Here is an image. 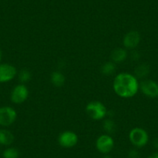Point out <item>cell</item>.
I'll return each mask as SVG.
<instances>
[{
    "mask_svg": "<svg viewBox=\"0 0 158 158\" xmlns=\"http://www.w3.org/2000/svg\"><path fill=\"white\" fill-rule=\"evenodd\" d=\"M129 139L133 146L136 147H143L148 143L149 136L144 129L135 127L130 130Z\"/></svg>",
    "mask_w": 158,
    "mask_h": 158,
    "instance_id": "cell-3",
    "label": "cell"
},
{
    "mask_svg": "<svg viewBox=\"0 0 158 158\" xmlns=\"http://www.w3.org/2000/svg\"><path fill=\"white\" fill-rule=\"evenodd\" d=\"M85 111L88 115L94 120L102 119L107 115V109L103 103L98 101H93L88 103Z\"/></svg>",
    "mask_w": 158,
    "mask_h": 158,
    "instance_id": "cell-2",
    "label": "cell"
},
{
    "mask_svg": "<svg viewBox=\"0 0 158 158\" xmlns=\"http://www.w3.org/2000/svg\"><path fill=\"white\" fill-rule=\"evenodd\" d=\"M115 64L112 61L105 63L101 67V72L105 75H111L115 71Z\"/></svg>",
    "mask_w": 158,
    "mask_h": 158,
    "instance_id": "cell-15",
    "label": "cell"
},
{
    "mask_svg": "<svg viewBox=\"0 0 158 158\" xmlns=\"http://www.w3.org/2000/svg\"><path fill=\"white\" fill-rule=\"evenodd\" d=\"M139 89L142 93L147 97L151 98L158 97V83L153 80L146 79L142 81L139 84Z\"/></svg>",
    "mask_w": 158,
    "mask_h": 158,
    "instance_id": "cell-6",
    "label": "cell"
},
{
    "mask_svg": "<svg viewBox=\"0 0 158 158\" xmlns=\"http://www.w3.org/2000/svg\"><path fill=\"white\" fill-rule=\"evenodd\" d=\"M140 34L136 30H131L125 35L123 38V45L127 49L134 50L140 42Z\"/></svg>",
    "mask_w": 158,
    "mask_h": 158,
    "instance_id": "cell-10",
    "label": "cell"
},
{
    "mask_svg": "<svg viewBox=\"0 0 158 158\" xmlns=\"http://www.w3.org/2000/svg\"><path fill=\"white\" fill-rule=\"evenodd\" d=\"M17 113L13 108L3 106L0 108V126L9 127L16 121Z\"/></svg>",
    "mask_w": 158,
    "mask_h": 158,
    "instance_id": "cell-4",
    "label": "cell"
},
{
    "mask_svg": "<svg viewBox=\"0 0 158 158\" xmlns=\"http://www.w3.org/2000/svg\"><path fill=\"white\" fill-rule=\"evenodd\" d=\"M140 57V54L139 53V51H136V50H132L131 52V58L133 60H136Z\"/></svg>",
    "mask_w": 158,
    "mask_h": 158,
    "instance_id": "cell-20",
    "label": "cell"
},
{
    "mask_svg": "<svg viewBox=\"0 0 158 158\" xmlns=\"http://www.w3.org/2000/svg\"><path fill=\"white\" fill-rule=\"evenodd\" d=\"M139 153L136 150H131L128 153V158H139Z\"/></svg>",
    "mask_w": 158,
    "mask_h": 158,
    "instance_id": "cell-19",
    "label": "cell"
},
{
    "mask_svg": "<svg viewBox=\"0 0 158 158\" xmlns=\"http://www.w3.org/2000/svg\"><path fill=\"white\" fill-rule=\"evenodd\" d=\"M139 89L138 79L133 74L120 73L113 81V89L117 95L125 98H132L136 95Z\"/></svg>",
    "mask_w": 158,
    "mask_h": 158,
    "instance_id": "cell-1",
    "label": "cell"
},
{
    "mask_svg": "<svg viewBox=\"0 0 158 158\" xmlns=\"http://www.w3.org/2000/svg\"><path fill=\"white\" fill-rule=\"evenodd\" d=\"M51 81L55 87H61L65 83V77L60 71H54L51 75Z\"/></svg>",
    "mask_w": 158,
    "mask_h": 158,
    "instance_id": "cell-13",
    "label": "cell"
},
{
    "mask_svg": "<svg viewBox=\"0 0 158 158\" xmlns=\"http://www.w3.org/2000/svg\"><path fill=\"white\" fill-rule=\"evenodd\" d=\"M78 142V136L72 131H64L58 136V143L62 147L71 148Z\"/></svg>",
    "mask_w": 158,
    "mask_h": 158,
    "instance_id": "cell-7",
    "label": "cell"
},
{
    "mask_svg": "<svg viewBox=\"0 0 158 158\" xmlns=\"http://www.w3.org/2000/svg\"><path fill=\"white\" fill-rule=\"evenodd\" d=\"M127 57H128V53H127V50L123 49V48H116L111 54L112 61L115 64L122 63V62L125 61Z\"/></svg>",
    "mask_w": 158,
    "mask_h": 158,
    "instance_id": "cell-11",
    "label": "cell"
},
{
    "mask_svg": "<svg viewBox=\"0 0 158 158\" xmlns=\"http://www.w3.org/2000/svg\"><path fill=\"white\" fill-rule=\"evenodd\" d=\"M19 155V153L17 149L13 148V147L6 149L2 153L3 158H18Z\"/></svg>",
    "mask_w": 158,
    "mask_h": 158,
    "instance_id": "cell-17",
    "label": "cell"
},
{
    "mask_svg": "<svg viewBox=\"0 0 158 158\" xmlns=\"http://www.w3.org/2000/svg\"><path fill=\"white\" fill-rule=\"evenodd\" d=\"M14 140L13 134L7 130H0V144L9 146L13 143Z\"/></svg>",
    "mask_w": 158,
    "mask_h": 158,
    "instance_id": "cell-12",
    "label": "cell"
},
{
    "mask_svg": "<svg viewBox=\"0 0 158 158\" xmlns=\"http://www.w3.org/2000/svg\"><path fill=\"white\" fill-rule=\"evenodd\" d=\"M102 158H112V157H111L110 156H109V155H105V156H102Z\"/></svg>",
    "mask_w": 158,
    "mask_h": 158,
    "instance_id": "cell-22",
    "label": "cell"
},
{
    "mask_svg": "<svg viewBox=\"0 0 158 158\" xmlns=\"http://www.w3.org/2000/svg\"><path fill=\"white\" fill-rule=\"evenodd\" d=\"M148 158H158V153H154L149 156Z\"/></svg>",
    "mask_w": 158,
    "mask_h": 158,
    "instance_id": "cell-21",
    "label": "cell"
},
{
    "mask_svg": "<svg viewBox=\"0 0 158 158\" xmlns=\"http://www.w3.org/2000/svg\"><path fill=\"white\" fill-rule=\"evenodd\" d=\"M18 77H19V81L22 83L27 82V81H30V78H31V73H30V71H28V70H22V71H19Z\"/></svg>",
    "mask_w": 158,
    "mask_h": 158,
    "instance_id": "cell-18",
    "label": "cell"
},
{
    "mask_svg": "<svg viewBox=\"0 0 158 158\" xmlns=\"http://www.w3.org/2000/svg\"><path fill=\"white\" fill-rule=\"evenodd\" d=\"M17 71L13 65L9 64H0V83L8 82L16 77Z\"/></svg>",
    "mask_w": 158,
    "mask_h": 158,
    "instance_id": "cell-9",
    "label": "cell"
},
{
    "mask_svg": "<svg viewBox=\"0 0 158 158\" xmlns=\"http://www.w3.org/2000/svg\"><path fill=\"white\" fill-rule=\"evenodd\" d=\"M149 72H150V68L148 65L146 64H141L135 68L134 76L137 79L144 78L148 75Z\"/></svg>",
    "mask_w": 158,
    "mask_h": 158,
    "instance_id": "cell-14",
    "label": "cell"
},
{
    "mask_svg": "<svg viewBox=\"0 0 158 158\" xmlns=\"http://www.w3.org/2000/svg\"><path fill=\"white\" fill-rule=\"evenodd\" d=\"M29 96V90L23 84H20L16 85L13 89L11 92L12 102L16 104H21L23 103L27 99Z\"/></svg>",
    "mask_w": 158,
    "mask_h": 158,
    "instance_id": "cell-8",
    "label": "cell"
},
{
    "mask_svg": "<svg viewBox=\"0 0 158 158\" xmlns=\"http://www.w3.org/2000/svg\"><path fill=\"white\" fill-rule=\"evenodd\" d=\"M2 51H1V50H0V60H1V59H2Z\"/></svg>",
    "mask_w": 158,
    "mask_h": 158,
    "instance_id": "cell-23",
    "label": "cell"
},
{
    "mask_svg": "<svg viewBox=\"0 0 158 158\" xmlns=\"http://www.w3.org/2000/svg\"><path fill=\"white\" fill-rule=\"evenodd\" d=\"M95 146L100 153L108 154L113 149L114 140L109 134H103L97 139Z\"/></svg>",
    "mask_w": 158,
    "mask_h": 158,
    "instance_id": "cell-5",
    "label": "cell"
},
{
    "mask_svg": "<svg viewBox=\"0 0 158 158\" xmlns=\"http://www.w3.org/2000/svg\"><path fill=\"white\" fill-rule=\"evenodd\" d=\"M103 129L105 130V131L108 133V134H112L116 130V126H115V122H114L112 119L111 118H108L103 122L102 124Z\"/></svg>",
    "mask_w": 158,
    "mask_h": 158,
    "instance_id": "cell-16",
    "label": "cell"
}]
</instances>
